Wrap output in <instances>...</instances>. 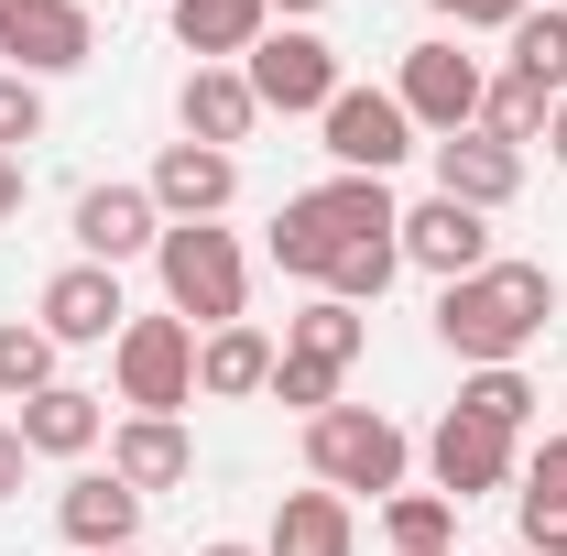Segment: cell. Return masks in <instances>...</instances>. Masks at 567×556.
I'll return each mask as SVG.
<instances>
[{
	"mask_svg": "<svg viewBox=\"0 0 567 556\" xmlns=\"http://www.w3.org/2000/svg\"><path fill=\"white\" fill-rule=\"evenodd\" d=\"M240 76H251L262 121H274V110H284V121H317V110L350 87V76H339V44H328V33H306V22H274V33L240 55Z\"/></svg>",
	"mask_w": 567,
	"mask_h": 556,
	"instance_id": "8992f818",
	"label": "cell"
},
{
	"mask_svg": "<svg viewBox=\"0 0 567 556\" xmlns=\"http://www.w3.org/2000/svg\"><path fill=\"white\" fill-rule=\"evenodd\" d=\"M110 556H142V546H110Z\"/></svg>",
	"mask_w": 567,
	"mask_h": 556,
	"instance_id": "60d3db41",
	"label": "cell"
},
{
	"mask_svg": "<svg viewBox=\"0 0 567 556\" xmlns=\"http://www.w3.org/2000/svg\"><path fill=\"white\" fill-rule=\"evenodd\" d=\"M284 349H295V360H328V371H350L360 349H371V317H360V306H339V295H306V306L284 317Z\"/></svg>",
	"mask_w": 567,
	"mask_h": 556,
	"instance_id": "603a6c76",
	"label": "cell"
},
{
	"mask_svg": "<svg viewBox=\"0 0 567 556\" xmlns=\"http://www.w3.org/2000/svg\"><path fill=\"white\" fill-rule=\"evenodd\" d=\"M22 142H44V87L0 66V153H22Z\"/></svg>",
	"mask_w": 567,
	"mask_h": 556,
	"instance_id": "1f68e13d",
	"label": "cell"
},
{
	"mask_svg": "<svg viewBox=\"0 0 567 556\" xmlns=\"http://www.w3.org/2000/svg\"><path fill=\"white\" fill-rule=\"evenodd\" d=\"M164 22H175V44H186L197 66H240V55L274 33L262 0H164Z\"/></svg>",
	"mask_w": 567,
	"mask_h": 556,
	"instance_id": "44dd1931",
	"label": "cell"
},
{
	"mask_svg": "<svg viewBox=\"0 0 567 556\" xmlns=\"http://www.w3.org/2000/svg\"><path fill=\"white\" fill-rule=\"evenodd\" d=\"M360 546V513L339 502V491H284L274 502V535H262V556H350Z\"/></svg>",
	"mask_w": 567,
	"mask_h": 556,
	"instance_id": "7402d4cb",
	"label": "cell"
},
{
	"mask_svg": "<svg viewBox=\"0 0 567 556\" xmlns=\"http://www.w3.org/2000/svg\"><path fill=\"white\" fill-rule=\"evenodd\" d=\"M110 382H121V404L132 415H186L197 404V328L164 306V317H132L121 339H110Z\"/></svg>",
	"mask_w": 567,
	"mask_h": 556,
	"instance_id": "5b68a950",
	"label": "cell"
},
{
	"mask_svg": "<svg viewBox=\"0 0 567 556\" xmlns=\"http://www.w3.org/2000/svg\"><path fill=\"white\" fill-rule=\"evenodd\" d=\"M0 218H22V153H0Z\"/></svg>",
	"mask_w": 567,
	"mask_h": 556,
	"instance_id": "e575fe53",
	"label": "cell"
},
{
	"mask_svg": "<svg viewBox=\"0 0 567 556\" xmlns=\"http://www.w3.org/2000/svg\"><path fill=\"white\" fill-rule=\"evenodd\" d=\"M382 546L393 556H447L458 546V502L447 491H393L382 502Z\"/></svg>",
	"mask_w": 567,
	"mask_h": 556,
	"instance_id": "d4e9b609",
	"label": "cell"
},
{
	"mask_svg": "<svg viewBox=\"0 0 567 556\" xmlns=\"http://www.w3.org/2000/svg\"><path fill=\"white\" fill-rule=\"evenodd\" d=\"M447 556H458V546H447Z\"/></svg>",
	"mask_w": 567,
	"mask_h": 556,
	"instance_id": "ee69618b",
	"label": "cell"
},
{
	"mask_svg": "<svg viewBox=\"0 0 567 556\" xmlns=\"http://www.w3.org/2000/svg\"><path fill=\"white\" fill-rule=\"evenodd\" d=\"M425 11H447V22H470V0H425Z\"/></svg>",
	"mask_w": 567,
	"mask_h": 556,
	"instance_id": "f35d334b",
	"label": "cell"
},
{
	"mask_svg": "<svg viewBox=\"0 0 567 556\" xmlns=\"http://www.w3.org/2000/svg\"><path fill=\"white\" fill-rule=\"evenodd\" d=\"M502 66L535 76L546 99H567V0H546V11H524L513 33H502Z\"/></svg>",
	"mask_w": 567,
	"mask_h": 556,
	"instance_id": "cb8c5ba5",
	"label": "cell"
},
{
	"mask_svg": "<svg viewBox=\"0 0 567 556\" xmlns=\"http://www.w3.org/2000/svg\"><path fill=\"white\" fill-rule=\"evenodd\" d=\"M393 229H404V208H393L382 175H328V186H306V197H284V208H274L262 251H274V274L328 284V262H339L350 240H393Z\"/></svg>",
	"mask_w": 567,
	"mask_h": 556,
	"instance_id": "7a4b0ae2",
	"label": "cell"
},
{
	"mask_svg": "<svg viewBox=\"0 0 567 556\" xmlns=\"http://www.w3.org/2000/svg\"><path fill=\"white\" fill-rule=\"evenodd\" d=\"M274 404L328 415V404H350V371H328V360H295V349H284V360H274Z\"/></svg>",
	"mask_w": 567,
	"mask_h": 556,
	"instance_id": "f546056e",
	"label": "cell"
},
{
	"mask_svg": "<svg viewBox=\"0 0 567 556\" xmlns=\"http://www.w3.org/2000/svg\"><path fill=\"white\" fill-rule=\"evenodd\" d=\"M546 110H557V99H546L535 76H513V66L481 87V132H492V142H513V153H524V142H546Z\"/></svg>",
	"mask_w": 567,
	"mask_h": 556,
	"instance_id": "484cf974",
	"label": "cell"
},
{
	"mask_svg": "<svg viewBox=\"0 0 567 556\" xmlns=\"http://www.w3.org/2000/svg\"><path fill=\"white\" fill-rule=\"evenodd\" d=\"M110 470L153 502V491H175V481H197V436H186V415H121L110 425Z\"/></svg>",
	"mask_w": 567,
	"mask_h": 556,
	"instance_id": "ac0fdd59",
	"label": "cell"
},
{
	"mask_svg": "<svg viewBox=\"0 0 567 556\" xmlns=\"http://www.w3.org/2000/svg\"><path fill=\"white\" fill-rule=\"evenodd\" d=\"M524 481H535V491H567V425H557V436H535V459H524Z\"/></svg>",
	"mask_w": 567,
	"mask_h": 556,
	"instance_id": "d6a6232c",
	"label": "cell"
},
{
	"mask_svg": "<svg viewBox=\"0 0 567 556\" xmlns=\"http://www.w3.org/2000/svg\"><path fill=\"white\" fill-rule=\"evenodd\" d=\"M33 328H44L55 349H110L121 328H132V295H121L110 262H66V274L33 295Z\"/></svg>",
	"mask_w": 567,
	"mask_h": 556,
	"instance_id": "30bf717a",
	"label": "cell"
},
{
	"mask_svg": "<svg viewBox=\"0 0 567 556\" xmlns=\"http://www.w3.org/2000/svg\"><path fill=\"white\" fill-rule=\"evenodd\" d=\"M513 535H524V556H567V491H513Z\"/></svg>",
	"mask_w": 567,
	"mask_h": 556,
	"instance_id": "4dcf8cb0",
	"label": "cell"
},
{
	"mask_svg": "<svg viewBox=\"0 0 567 556\" xmlns=\"http://www.w3.org/2000/svg\"><path fill=\"white\" fill-rule=\"evenodd\" d=\"M0 55H11V76H66L99 55V22H87V0H22V22L0 33Z\"/></svg>",
	"mask_w": 567,
	"mask_h": 556,
	"instance_id": "9a60e30c",
	"label": "cell"
},
{
	"mask_svg": "<svg viewBox=\"0 0 567 556\" xmlns=\"http://www.w3.org/2000/svg\"><path fill=\"white\" fill-rule=\"evenodd\" d=\"M262 11H284V22H317V11H328V0H262Z\"/></svg>",
	"mask_w": 567,
	"mask_h": 556,
	"instance_id": "8d00e7d4",
	"label": "cell"
},
{
	"mask_svg": "<svg viewBox=\"0 0 567 556\" xmlns=\"http://www.w3.org/2000/svg\"><path fill=\"white\" fill-rule=\"evenodd\" d=\"M153 274H164V306H175L197 339L251 317V251H240V229H218V218L164 229V240H153Z\"/></svg>",
	"mask_w": 567,
	"mask_h": 556,
	"instance_id": "3957f363",
	"label": "cell"
},
{
	"mask_svg": "<svg viewBox=\"0 0 567 556\" xmlns=\"http://www.w3.org/2000/svg\"><path fill=\"white\" fill-rule=\"evenodd\" d=\"M142 186H153L164 229H186V218H229V197H240V153H208V142H164Z\"/></svg>",
	"mask_w": 567,
	"mask_h": 556,
	"instance_id": "7c38bea8",
	"label": "cell"
},
{
	"mask_svg": "<svg viewBox=\"0 0 567 556\" xmlns=\"http://www.w3.org/2000/svg\"><path fill=\"white\" fill-rule=\"evenodd\" d=\"M153 240H164L153 186H121V175H110V186H87V197H76V262H110V274H121V262H142Z\"/></svg>",
	"mask_w": 567,
	"mask_h": 556,
	"instance_id": "5bb4252c",
	"label": "cell"
},
{
	"mask_svg": "<svg viewBox=\"0 0 567 556\" xmlns=\"http://www.w3.org/2000/svg\"><path fill=\"white\" fill-rule=\"evenodd\" d=\"M415 470V436L382 415V404H328V415H306V481L317 491H371V502H393Z\"/></svg>",
	"mask_w": 567,
	"mask_h": 556,
	"instance_id": "277c9868",
	"label": "cell"
},
{
	"mask_svg": "<svg viewBox=\"0 0 567 556\" xmlns=\"http://www.w3.org/2000/svg\"><path fill=\"white\" fill-rule=\"evenodd\" d=\"M197 556H262V546H240V535H208V546H197Z\"/></svg>",
	"mask_w": 567,
	"mask_h": 556,
	"instance_id": "74e56055",
	"label": "cell"
},
{
	"mask_svg": "<svg viewBox=\"0 0 567 556\" xmlns=\"http://www.w3.org/2000/svg\"><path fill=\"white\" fill-rule=\"evenodd\" d=\"M55 524H66V546H76V556L142 546V491L121 481V470H76V481L55 491Z\"/></svg>",
	"mask_w": 567,
	"mask_h": 556,
	"instance_id": "e0dca14e",
	"label": "cell"
},
{
	"mask_svg": "<svg viewBox=\"0 0 567 556\" xmlns=\"http://www.w3.org/2000/svg\"><path fill=\"white\" fill-rule=\"evenodd\" d=\"M557 328V274L492 251L470 284H436V349H458L470 371H513L524 349Z\"/></svg>",
	"mask_w": 567,
	"mask_h": 556,
	"instance_id": "6da1fadb",
	"label": "cell"
},
{
	"mask_svg": "<svg viewBox=\"0 0 567 556\" xmlns=\"http://www.w3.org/2000/svg\"><path fill=\"white\" fill-rule=\"evenodd\" d=\"M513 470H524V436H502V425L481 415H436V436H425V491H447L458 513L481 502V491H513Z\"/></svg>",
	"mask_w": 567,
	"mask_h": 556,
	"instance_id": "9c48e42d",
	"label": "cell"
},
{
	"mask_svg": "<svg viewBox=\"0 0 567 556\" xmlns=\"http://www.w3.org/2000/svg\"><path fill=\"white\" fill-rule=\"evenodd\" d=\"M11 22H22V0H0V33H11Z\"/></svg>",
	"mask_w": 567,
	"mask_h": 556,
	"instance_id": "ab89813d",
	"label": "cell"
},
{
	"mask_svg": "<svg viewBox=\"0 0 567 556\" xmlns=\"http://www.w3.org/2000/svg\"><path fill=\"white\" fill-rule=\"evenodd\" d=\"M546 153H557V175H567V99L546 110Z\"/></svg>",
	"mask_w": 567,
	"mask_h": 556,
	"instance_id": "d590c367",
	"label": "cell"
},
{
	"mask_svg": "<svg viewBox=\"0 0 567 556\" xmlns=\"http://www.w3.org/2000/svg\"><path fill=\"white\" fill-rule=\"evenodd\" d=\"M513 556H524V546H513Z\"/></svg>",
	"mask_w": 567,
	"mask_h": 556,
	"instance_id": "7bdbcfd3",
	"label": "cell"
},
{
	"mask_svg": "<svg viewBox=\"0 0 567 556\" xmlns=\"http://www.w3.org/2000/svg\"><path fill=\"white\" fill-rule=\"evenodd\" d=\"M404 274V240H350L339 262H328V284L317 295H339V306H382V284Z\"/></svg>",
	"mask_w": 567,
	"mask_h": 556,
	"instance_id": "f1b7e54d",
	"label": "cell"
},
{
	"mask_svg": "<svg viewBox=\"0 0 567 556\" xmlns=\"http://www.w3.org/2000/svg\"><path fill=\"white\" fill-rule=\"evenodd\" d=\"M481 87H492V66H481L470 44H447V33L404 44V76H393V99H404V121H415L425 142L470 132V121H481Z\"/></svg>",
	"mask_w": 567,
	"mask_h": 556,
	"instance_id": "52a82bcc",
	"label": "cell"
},
{
	"mask_svg": "<svg viewBox=\"0 0 567 556\" xmlns=\"http://www.w3.org/2000/svg\"><path fill=\"white\" fill-rule=\"evenodd\" d=\"M524 11H546V0H524Z\"/></svg>",
	"mask_w": 567,
	"mask_h": 556,
	"instance_id": "b9f144b4",
	"label": "cell"
},
{
	"mask_svg": "<svg viewBox=\"0 0 567 556\" xmlns=\"http://www.w3.org/2000/svg\"><path fill=\"white\" fill-rule=\"evenodd\" d=\"M425 153H436V197H458V208H481V218H502L513 197H524V153L492 142L481 121L447 132V142H425Z\"/></svg>",
	"mask_w": 567,
	"mask_h": 556,
	"instance_id": "4fadbf2b",
	"label": "cell"
},
{
	"mask_svg": "<svg viewBox=\"0 0 567 556\" xmlns=\"http://www.w3.org/2000/svg\"><path fill=\"white\" fill-rule=\"evenodd\" d=\"M393 240H404V262H415V274H436V284H470L481 262H492V218L458 208V197H415Z\"/></svg>",
	"mask_w": 567,
	"mask_h": 556,
	"instance_id": "8fae6325",
	"label": "cell"
},
{
	"mask_svg": "<svg viewBox=\"0 0 567 556\" xmlns=\"http://www.w3.org/2000/svg\"><path fill=\"white\" fill-rule=\"evenodd\" d=\"M22 470H33V447H22V425L0 415V502H11V491H22Z\"/></svg>",
	"mask_w": 567,
	"mask_h": 556,
	"instance_id": "836d02e7",
	"label": "cell"
},
{
	"mask_svg": "<svg viewBox=\"0 0 567 556\" xmlns=\"http://www.w3.org/2000/svg\"><path fill=\"white\" fill-rule=\"evenodd\" d=\"M11 425H22V447H33V459H87V447L110 436V393H87V382H55V393H33Z\"/></svg>",
	"mask_w": 567,
	"mask_h": 556,
	"instance_id": "ffe728a7",
	"label": "cell"
},
{
	"mask_svg": "<svg viewBox=\"0 0 567 556\" xmlns=\"http://www.w3.org/2000/svg\"><path fill=\"white\" fill-rule=\"evenodd\" d=\"M274 360H284V339L251 328V317H240V328H208V339H197V393H208V404H251V393H274Z\"/></svg>",
	"mask_w": 567,
	"mask_h": 556,
	"instance_id": "d6986e66",
	"label": "cell"
},
{
	"mask_svg": "<svg viewBox=\"0 0 567 556\" xmlns=\"http://www.w3.org/2000/svg\"><path fill=\"white\" fill-rule=\"evenodd\" d=\"M33 393H55V339L33 317H0V404H33Z\"/></svg>",
	"mask_w": 567,
	"mask_h": 556,
	"instance_id": "4316f807",
	"label": "cell"
},
{
	"mask_svg": "<svg viewBox=\"0 0 567 556\" xmlns=\"http://www.w3.org/2000/svg\"><path fill=\"white\" fill-rule=\"evenodd\" d=\"M317 132H328V164H339V175H393V164L425 142L393 87H339V99L317 110Z\"/></svg>",
	"mask_w": 567,
	"mask_h": 556,
	"instance_id": "ba28073f",
	"label": "cell"
},
{
	"mask_svg": "<svg viewBox=\"0 0 567 556\" xmlns=\"http://www.w3.org/2000/svg\"><path fill=\"white\" fill-rule=\"evenodd\" d=\"M175 132L208 142V153H240V142L262 132V99H251V76H240V66H186V87H175Z\"/></svg>",
	"mask_w": 567,
	"mask_h": 556,
	"instance_id": "2e32d148",
	"label": "cell"
},
{
	"mask_svg": "<svg viewBox=\"0 0 567 556\" xmlns=\"http://www.w3.org/2000/svg\"><path fill=\"white\" fill-rule=\"evenodd\" d=\"M458 415L524 436V425H535V382H524V360H513V371H470V382H458Z\"/></svg>",
	"mask_w": 567,
	"mask_h": 556,
	"instance_id": "83f0119b",
	"label": "cell"
}]
</instances>
